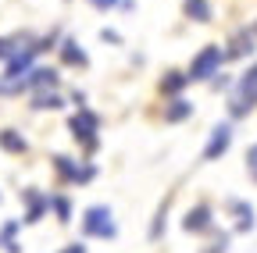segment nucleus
Instances as JSON below:
<instances>
[{
  "instance_id": "423d86ee",
  "label": "nucleus",
  "mask_w": 257,
  "mask_h": 253,
  "mask_svg": "<svg viewBox=\"0 0 257 253\" xmlns=\"http://www.w3.org/2000/svg\"><path fill=\"white\" fill-rule=\"evenodd\" d=\"M11 93H47V89H57V72L54 68H32L25 79H18L15 86H8Z\"/></svg>"
},
{
  "instance_id": "4be33fe9",
  "label": "nucleus",
  "mask_w": 257,
  "mask_h": 253,
  "mask_svg": "<svg viewBox=\"0 0 257 253\" xmlns=\"http://www.w3.org/2000/svg\"><path fill=\"white\" fill-rule=\"evenodd\" d=\"M225 249H229V235H214V242H211L204 253H225Z\"/></svg>"
},
{
  "instance_id": "bb28decb",
  "label": "nucleus",
  "mask_w": 257,
  "mask_h": 253,
  "mask_svg": "<svg viewBox=\"0 0 257 253\" xmlns=\"http://www.w3.org/2000/svg\"><path fill=\"white\" fill-rule=\"evenodd\" d=\"M0 89H4V86H0Z\"/></svg>"
},
{
  "instance_id": "9b49d317",
  "label": "nucleus",
  "mask_w": 257,
  "mask_h": 253,
  "mask_svg": "<svg viewBox=\"0 0 257 253\" xmlns=\"http://www.w3.org/2000/svg\"><path fill=\"white\" fill-rule=\"evenodd\" d=\"M253 25L250 29H239V33L229 40V50H225V61H239V57H250L253 54Z\"/></svg>"
},
{
  "instance_id": "ddd939ff",
  "label": "nucleus",
  "mask_w": 257,
  "mask_h": 253,
  "mask_svg": "<svg viewBox=\"0 0 257 253\" xmlns=\"http://www.w3.org/2000/svg\"><path fill=\"white\" fill-rule=\"evenodd\" d=\"M182 15H186L189 22L207 25V22H211V0H182Z\"/></svg>"
},
{
  "instance_id": "412c9836",
  "label": "nucleus",
  "mask_w": 257,
  "mask_h": 253,
  "mask_svg": "<svg viewBox=\"0 0 257 253\" xmlns=\"http://www.w3.org/2000/svg\"><path fill=\"white\" fill-rule=\"evenodd\" d=\"M15 50H18V47H15V40H8V36H0V61H4V65H8L11 57H15Z\"/></svg>"
},
{
  "instance_id": "aec40b11",
  "label": "nucleus",
  "mask_w": 257,
  "mask_h": 253,
  "mask_svg": "<svg viewBox=\"0 0 257 253\" xmlns=\"http://www.w3.org/2000/svg\"><path fill=\"white\" fill-rule=\"evenodd\" d=\"M89 4L96 8V11H114V8H133V0H89Z\"/></svg>"
},
{
  "instance_id": "7ed1b4c3",
  "label": "nucleus",
  "mask_w": 257,
  "mask_h": 253,
  "mask_svg": "<svg viewBox=\"0 0 257 253\" xmlns=\"http://www.w3.org/2000/svg\"><path fill=\"white\" fill-rule=\"evenodd\" d=\"M221 65H225V50H221L218 43H207V47L197 50V57L189 61L186 79H189V82H211V75H218Z\"/></svg>"
},
{
  "instance_id": "f3484780",
  "label": "nucleus",
  "mask_w": 257,
  "mask_h": 253,
  "mask_svg": "<svg viewBox=\"0 0 257 253\" xmlns=\"http://www.w3.org/2000/svg\"><path fill=\"white\" fill-rule=\"evenodd\" d=\"M186 82H189V79H186V72H168L165 79H161V89H165L168 97L175 100V97H182V89H186Z\"/></svg>"
},
{
  "instance_id": "20e7f679",
  "label": "nucleus",
  "mask_w": 257,
  "mask_h": 253,
  "mask_svg": "<svg viewBox=\"0 0 257 253\" xmlns=\"http://www.w3.org/2000/svg\"><path fill=\"white\" fill-rule=\"evenodd\" d=\"M253 104H257V65H250V68L239 75L236 93L229 97V114H232V118H246V114L253 111Z\"/></svg>"
},
{
  "instance_id": "1a4fd4ad",
  "label": "nucleus",
  "mask_w": 257,
  "mask_h": 253,
  "mask_svg": "<svg viewBox=\"0 0 257 253\" xmlns=\"http://www.w3.org/2000/svg\"><path fill=\"white\" fill-rule=\"evenodd\" d=\"M182 228L189 235H207L214 228V221H211V207L207 203H197V207H189L186 217H182Z\"/></svg>"
},
{
  "instance_id": "dca6fc26",
  "label": "nucleus",
  "mask_w": 257,
  "mask_h": 253,
  "mask_svg": "<svg viewBox=\"0 0 257 253\" xmlns=\"http://www.w3.org/2000/svg\"><path fill=\"white\" fill-rule=\"evenodd\" d=\"M64 100L57 89H47V93H32V111H61Z\"/></svg>"
},
{
  "instance_id": "0eeeda50",
  "label": "nucleus",
  "mask_w": 257,
  "mask_h": 253,
  "mask_svg": "<svg viewBox=\"0 0 257 253\" xmlns=\"http://www.w3.org/2000/svg\"><path fill=\"white\" fill-rule=\"evenodd\" d=\"M232 146V121H218L211 136H207V146H204V161H218V157H225Z\"/></svg>"
},
{
  "instance_id": "5701e85b",
  "label": "nucleus",
  "mask_w": 257,
  "mask_h": 253,
  "mask_svg": "<svg viewBox=\"0 0 257 253\" xmlns=\"http://www.w3.org/2000/svg\"><path fill=\"white\" fill-rule=\"evenodd\" d=\"M246 171H250V175L257 178V143H253V146L246 150Z\"/></svg>"
},
{
  "instance_id": "39448f33",
  "label": "nucleus",
  "mask_w": 257,
  "mask_h": 253,
  "mask_svg": "<svg viewBox=\"0 0 257 253\" xmlns=\"http://www.w3.org/2000/svg\"><path fill=\"white\" fill-rule=\"evenodd\" d=\"M50 161H54V171H57V178L64 185H86V182L96 178V168L93 164H79V161H72L68 153H54Z\"/></svg>"
},
{
  "instance_id": "9d476101",
  "label": "nucleus",
  "mask_w": 257,
  "mask_h": 253,
  "mask_svg": "<svg viewBox=\"0 0 257 253\" xmlns=\"http://www.w3.org/2000/svg\"><path fill=\"white\" fill-rule=\"evenodd\" d=\"M225 207H229V214L236 217V232H253V225H257V214H253V207L246 203V200H225Z\"/></svg>"
},
{
  "instance_id": "b1692460",
  "label": "nucleus",
  "mask_w": 257,
  "mask_h": 253,
  "mask_svg": "<svg viewBox=\"0 0 257 253\" xmlns=\"http://www.w3.org/2000/svg\"><path fill=\"white\" fill-rule=\"evenodd\" d=\"M100 40L104 43H121V36L114 33V29H100Z\"/></svg>"
},
{
  "instance_id": "393cba45",
  "label": "nucleus",
  "mask_w": 257,
  "mask_h": 253,
  "mask_svg": "<svg viewBox=\"0 0 257 253\" xmlns=\"http://www.w3.org/2000/svg\"><path fill=\"white\" fill-rule=\"evenodd\" d=\"M61 253H86V246H82V242H72V246H64Z\"/></svg>"
},
{
  "instance_id": "2eb2a0df",
  "label": "nucleus",
  "mask_w": 257,
  "mask_h": 253,
  "mask_svg": "<svg viewBox=\"0 0 257 253\" xmlns=\"http://www.w3.org/2000/svg\"><path fill=\"white\" fill-rule=\"evenodd\" d=\"M189 114H193V104H189L186 97H175V100H168V107H165L168 125H179V121H186Z\"/></svg>"
},
{
  "instance_id": "a211bd4d",
  "label": "nucleus",
  "mask_w": 257,
  "mask_h": 253,
  "mask_svg": "<svg viewBox=\"0 0 257 253\" xmlns=\"http://www.w3.org/2000/svg\"><path fill=\"white\" fill-rule=\"evenodd\" d=\"M18 225H22V221H8V225L0 228V246H4L8 253H18V249H22L18 239H15V235H18Z\"/></svg>"
},
{
  "instance_id": "6ab92c4d",
  "label": "nucleus",
  "mask_w": 257,
  "mask_h": 253,
  "mask_svg": "<svg viewBox=\"0 0 257 253\" xmlns=\"http://www.w3.org/2000/svg\"><path fill=\"white\" fill-rule=\"evenodd\" d=\"M50 210L57 214L61 225H68V221H72V200L68 196H50Z\"/></svg>"
},
{
  "instance_id": "f8f14e48",
  "label": "nucleus",
  "mask_w": 257,
  "mask_h": 253,
  "mask_svg": "<svg viewBox=\"0 0 257 253\" xmlns=\"http://www.w3.org/2000/svg\"><path fill=\"white\" fill-rule=\"evenodd\" d=\"M57 54H61V65H68V68H86V65H89V54H86L75 40H64V43L57 47Z\"/></svg>"
},
{
  "instance_id": "f03ea898",
  "label": "nucleus",
  "mask_w": 257,
  "mask_h": 253,
  "mask_svg": "<svg viewBox=\"0 0 257 253\" xmlns=\"http://www.w3.org/2000/svg\"><path fill=\"white\" fill-rule=\"evenodd\" d=\"M82 235L86 239H114L118 225H114V214L104 203H93L82 210Z\"/></svg>"
},
{
  "instance_id": "a878e982",
  "label": "nucleus",
  "mask_w": 257,
  "mask_h": 253,
  "mask_svg": "<svg viewBox=\"0 0 257 253\" xmlns=\"http://www.w3.org/2000/svg\"><path fill=\"white\" fill-rule=\"evenodd\" d=\"M253 36H257V25H253Z\"/></svg>"
},
{
  "instance_id": "f257e3e1",
  "label": "nucleus",
  "mask_w": 257,
  "mask_h": 253,
  "mask_svg": "<svg viewBox=\"0 0 257 253\" xmlns=\"http://www.w3.org/2000/svg\"><path fill=\"white\" fill-rule=\"evenodd\" d=\"M96 129H100V118H96L89 107H79V111L68 118V132H72V139H75L86 153H93L96 146H100V136H96Z\"/></svg>"
},
{
  "instance_id": "4468645a",
  "label": "nucleus",
  "mask_w": 257,
  "mask_h": 253,
  "mask_svg": "<svg viewBox=\"0 0 257 253\" xmlns=\"http://www.w3.org/2000/svg\"><path fill=\"white\" fill-rule=\"evenodd\" d=\"M0 150H4V153H25L29 150V139L18 129H4V132H0Z\"/></svg>"
},
{
  "instance_id": "6e6552de",
  "label": "nucleus",
  "mask_w": 257,
  "mask_h": 253,
  "mask_svg": "<svg viewBox=\"0 0 257 253\" xmlns=\"http://www.w3.org/2000/svg\"><path fill=\"white\" fill-rule=\"evenodd\" d=\"M22 207H25L22 225H36V221L50 210V196H43L36 185H29V189H22Z\"/></svg>"
}]
</instances>
